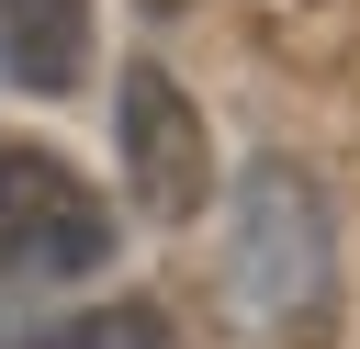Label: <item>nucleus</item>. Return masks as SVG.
<instances>
[{"instance_id":"4","label":"nucleus","mask_w":360,"mask_h":349,"mask_svg":"<svg viewBox=\"0 0 360 349\" xmlns=\"http://www.w3.org/2000/svg\"><path fill=\"white\" fill-rule=\"evenodd\" d=\"M90 68V0H0V79L11 90H79Z\"/></svg>"},{"instance_id":"2","label":"nucleus","mask_w":360,"mask_h":349,"mask_svg":"<svg viewBox=\"0 0 360 349\" xmlns=\"http://www.w3.org/2000/svg\"><path fill=\"white\" fill-rule=\"evenodd\" d=\"M112 259V203L56 158V146H0V281L56 293Z\"/></svg>"},{"instance_id":"3","label":"nucleus","mask_w":360,"mask_h":349,"mask_svg":"<svg viewBox=\"0 0 360 349\" xmlns=\"http://www.w3.org/2000/svg\"><path fill=\"white\" fill-rule=\"evenodd\" d=\"M112 146H124V191H135V214H158V225H191L202 214V191H214V146H202V113H191V90L169 79V68H124V90H112Z\"/></svg>"},{"instance_id":"6","label":"nucleus","mask_w":360,"mask_h":349,"mask_svg":"<svg viewBox=\"0 0 360 349\" xmlns=\"http://www.w3.org/2000/svg\"><path fill=\"white\" fill-rule=\"evenodd\" d=\"M146 11H180V0H146Z\"/></svg>"},{"instance_id":"1","label":"nucleus","mask_w":360,"mask_h":349,"mask_svg":"<svg viewBox=\"0 0 360 349\" xmlns=\"http://www.w3.org/2000/svg\"><path fill=\"white\" fill-rule=\"evenodd\" d=\"M225 304L259 338H326L338 315V214L304 158H248L225 214Z\"/></svg>"},{"instance_id":"5","label":"nucleus","mask_w":360,"mask_h":349,"mask_svg":"<svg viewBox=\"0 0 360 349\" xmlns=\"http://www.w3.org/2000/svg\"><path fill=\"white\" fill-rule=\"evenodd\" d=\"M11 349H169V315H158V304H90V315L34 326V338H11Z\"/></svg>"}]
</instances>
